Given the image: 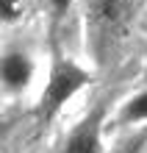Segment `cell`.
<instances>
[{
  "mask_svg": "<svg viewBox=\"0 0 147 153\" xmlns=\"http://www.w3.org/2000/svg\"><path fill=\"white\" fill-rule=\"evenodd\" d=\"M117 123L125 125V128H133V125L147 123V89L128 95L117 109Z\"/></svg>",
  "mask_w": 147,
  "mask_h": 153,
  "instance_id": "5b68a950",
  "label": "cell"
},
{
  "mask_svg": "<svg viewBox=\"0 0 147 153\" xmlns=\"http://www.w3.org/2000/svg\"><path fill=\"white\" fill-rule=\"evenodd\" d=\"M139 8L142 0H86V22L97 48L122 36Z\"/></svg>",
  "mask_w": 147,
  "mask_h": 153,
  "instance_id": "3957f363",
  "label": "cell"
},
{
  "mask_svg": "<svg viewBox=\"0 0 147 153\" xmlns=\"http://www.w3.org/2000/svg\"><path fill=\"white\" fill-rule=\"evenodd\" d=\"M144 145H147V131H139V134H131L114 153H144Z\"/></svg>",
  "mask_w": 147,
  "mask_h": 153,
  "instance_id": "ba28073f",
  "label": "cell"
},
{
  "mask_svg": "<svg viewBox=\"0 0 147 153\" xmlns=\"http://www.w3.org/2000/svg\"><path fill=\"white\" fill-rule=\"evenodd\" d=\"M42 75L39 53L31 42L0 45V97H22Z\"/></svg>",
  "mask_w": 147,
  "mask_h": 153,
  "instance_id": "7a4b0ae2",
  "label": "cell"
},
{
  "mask_svg": "<svg viewBox=\"0 0 147 153\" xmlns=\"http://www.w3.org/2000/svg\"><path fill=\"white\" fill-rule=\"evenodd\" d=\"M44 8H47V17L53 22H61V20H67L69 11L75 8V0H42Z\"/></svg>",
  "mask_w": 147,
  "mask_h": 153,
  "instance_id": "52a82bcc",
  "label": "cell"
},
{
  "mask_svg": "<svg viewBox=\"0 0 147 153\" xmlns=\"http://www.w3.org/2000/svg\"><path fill=\"white\" fill-rule=\"evenodd\" d=\"M106 103H97L69 128L61 142V153H103Z\"/></svg>",
  "mask_w": 147,
  "mask_h": 153,
  "instance_id": "277c9868",
  "label": "cell"
},
{
  "mask_svg": "<svg viewBox=\"0 0 147 153\" xmlns=\"http://www.w3.org/2000/svg\"><path fill=\"white\" fill-rule=\"evenodd\" d=\"M92 81V73L81 64V61L53 53L47 73H44V84L39 92V103H36V114L42 123H50L53 117H58V111L67 106L72 97H78L83 92V86Z\"/></svg>",
  "mask_w": 147,
  "mask_h": 153,
  "instance_id": "6da1fadb",
  "label": "cell"
},
{
  "mask_svg": "<svg viewBox=\"0 0 147 153\" xmlns=\"http://www.w3.org/2000/svg\"><path fill=\"white\" fill-rule=\"evenodd\" d=\"M25 3L22 0H0V25H11L22 17Z\"/></svg>",
  "mask_w": 147,
  "mask_h": 153,
  "instance_id": "8992f818",
  "label": "cell"
}]
</instances>
